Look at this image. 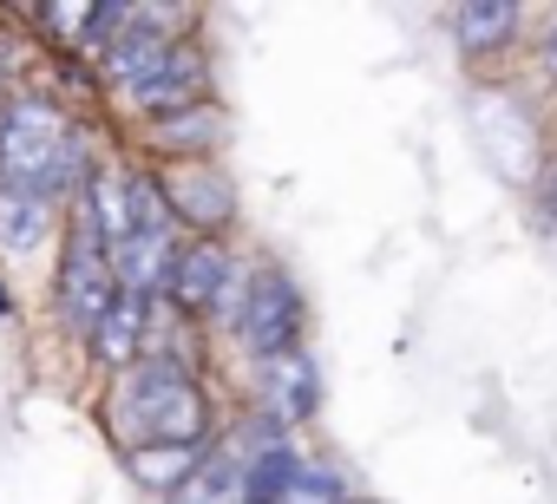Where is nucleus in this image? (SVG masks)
<instances>
[{"instance_id": "obj_1", "label": "nucleus", "mask_w": 557, "mask_h": 504, "mask_svg": "<svg viewBox=\"0 0 557 504\" xmlns=\"http://www.w3.org/2000/svg\"><path fill=\"white\" fill-rule=\"evenodd\" d=\"M0 177H8L14 197H40V203L79 177V138L47 99L8 105V125H0Z\"/></svg>"}, {"instance_id": "obj_2", "label": "nucleus", "mask_w": 557, "mask_h": 504, "mask_svg": "<svg viewBox=\"0 0 557 504\" xmlns=\"http://www.w3.org/2000/svg\"><path fill=\"white\" fill-rule=\"evenodd\" d=\"M112 413H119V432L132 439V452H145V445H197L203 426H210V406H203L197 380H184L171 361L132 374L119 387Z\"/></svg>"}, {"instance_id": "obj_3", "label": "nucleus", "mask_w": 557, "mask_h": 504, "mask_svg": "<svg viewBox=\"0 0 557 504\" xmlns=\"http://www.w3.org/2000/svg\"><path fill=\"white\" fill-rule=\"evenodd\" d=\"M236 328L243 341L275 361V354H296V335H302V295L283 269H262L249 289H243V308H236Z\"/></svg>"}, {"instance_id": "obj_4", "label": "nucleus", "mask_w": 557, "mask_h": 504, "mask_svg": "<svg viewBox=\"0 0 557 504\" xmlns=\"http://www.w3.org/2000/svg\"><path fill=\"white\" fill-rule=\"evenodd\" d=\"M112 295H119V282H112V263H106V242H99L92 216H79V229L66 242V263H60V308H66L73 328L92 335L99 315L112 308Z\"/></svg>"}, {"instance_id": "obj_5", "label": "nucleus", "mask_w": 557, "mask_h": 504, "mask_svg": "<svg viewBox=\"0 0 557 504\" xmlns=\"http://www.w3.org/2000/svg\"><path fill=\"white\" fill-rule=\"evenodd\" d=\"M106 263H112V282L125 295H151L177 263V236H171V223H138L119 249H106Z\"/></svg>"}, {"instance_id": "obj_6", "label": "nucleus", "mask_w": 557, "mask_h": 504, "mask_svg": "<svg viewBox=\"0 0 557 504\" xmlns=\"http://www.w3.org/2000/svg\"><path fill=\"white\" fill-rule=\"evenodd\" d=\"M171 295H177V308H190V315H203V308H216L223 302V289H230V256L216 242H190V249H177V263H171Z\"/></svg>"}, {"instance_id": "obj_7", "label": "nucleus", "mask_w": 557, "mask_h": 504, "mask_svg": "<svg viewBox=\"0 0 557 504\" xmlns=\"http://www.w3.org/2000/svg\"><path fill=\"white\" fill-rule=\"evenodd\" d=\"M171 504H249V458L243 452H210L190 465V478L171 491Z\"/></svg>"}, {"instance_id": "obj_8", "label": "nucleus", "mask_w": 557, "mask_h": 504, "mask_svg": "<svg viewBox=\"0 0 557 504\" xmlns=\"http://www.w3.org/2000/svg\"><path fill=\"white\" fill-rule=\"evenodd\" d=\"M171 53H177V40L151 34V27H125V34H112V40H106V73H112V86L138 92V86H145Z\"/></svg>"}, {"instance_id": "obj_9", "label": "nucleus", "mask_w": 557, "mask_h": 504, "mask_svg": "<svg viewBox=\"0 0 557 504\" xmlns=\"http://www.w3.org/2000/svg\"><path fill=\"white\" fill-rule=\"evenodd\" d=\"M262 387H269V413L275 419H309L315 400H322V380H315L309 354H275L269 374H262Z\"/></svg>"}, {"instance_id": "obj_10", "label": "nucleus", "mask_w": 557, "mask_h": 504, "mask_svg": "<svg viewBox=\"0 0 557 504\" xmlns=\"http://www.w3.org/2000/svg\"><path fill=\"white\" fill-rule=\"evenodd\" d=\"M197 92H203V60H197L190 47H177V53L132 92V105H145V112H184V105H197Z\"/></svg>"}, {"instance_id": "obj_11", "label": "nucleus", "mask_w": 557, "mask_h": 504, "mask_svg": "<svg viewBox=\"0 0 557 504\" xmlns=\"http://www.w3.org/2000/svg\"><path fill=\"white\" fill-rule=\"evenodd\" d=\"M145 295H112V308L99 315V328H92V348H99V361L106 367H132L138 361V348H145Z\"/></svg>"}, {"instance_id": "obj_12", "label": "nucleus", "mask_w": 557, "mask_h": 504, "mask_svg": "<svg viewBox=\"0 0 557 504\" xmlns=\"http://www.w3.org/2000/svg\"><path fill=\"white\" fill-rule=\"evenodd\" d=\"M171 197H177V216H190V223H223L230 216V184L210 177V171H184L171 184Z\"/></svg>"}, {"instance_id": "obj_13", "label": "nucleus", "mask_w": 557, "mask_h": 504, "mask_svg": "<svg viewBox=\"0 0 557 504\" xmlns=\"http://www.w3.org/2000/svg\"><path fill=\"white\" fill-rule=\"evenodd\" d=\"M190 465H197V445H145V452H132L138 484H158V491H177L190 478Z\"/></svg>"}, {"instance_id": "obj_14", "label": "nucleus", "mask_w": 557, "mask_h": 504, "mask_svg": "<svg viewBox=\"0 0 557 504\" xmlns=\"http://www.w3.org/2000/svg\"><path fill=\"white\" fill-rule=\"evenodd\" d=\"M511 27H518V8H466V14H459V40H466V53H492V47H505Z\"/></svg>"}, {"instance_id": "obj_15", "label": "nucleus", "mask_w": 557, "mask_h": 504, "mask_svg": "<svg viewBox=\"0 0 557 504\" xmlns=\"http://www.w3.org/2000/svg\"><path fill=\"white\" fill-rule=\"evenodd\" d=\"M47 236V203L0 190V242H40Z\"/></svg>"}, {"instance_id": "obj_16", "label": "nucleus", "mask_w": 557, "mask_h": 504, "mask_svg": "<svg viewBox=\"0 0 557 504\" xmlns=\"http://www.w3.org/2000/svg\"><path fill=\"white\" fill-rule=\"evenodd\" d=\"M262 504H342V491H335V478H329V471H309V465H302L283 491L262 497Z\"/></svg>"}, {"instance_id": "obj_17", "label": "nucleus", "mask_w": 557, "mask_h": 504, "mask_svg": "<svg viewBox=\"0 0 557 504\" xmlns=\"http://www.w3.org/2000/svg\"><path fill=\"white\" fill-rule=\"evenodd\" d=\"M537 210L557 223V164H550V171H544V184H537Z\"/></svg>"}, {"instance_id": "obj_18", "label": "nucleus", "mask_w": 557, "mask_h": 504, "mask_svg": "<svg viewBox=\"0 0 557 504\" xmlns=\"http://www.w3.org/2000/svg\"><path fill=\"white\" fill-rule=\"evenodd\" d=\"M0 315H8V295H0Z\"/></svg>"}]
</instances>
